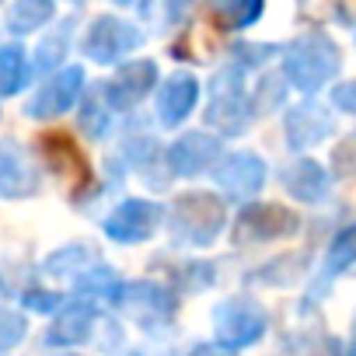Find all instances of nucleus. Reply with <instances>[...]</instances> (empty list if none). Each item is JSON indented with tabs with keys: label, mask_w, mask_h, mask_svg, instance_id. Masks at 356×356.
Returning a JSON list of instances; mask_svg holds the SVG:
<instances>
[{
	"label": "nucleus",
	"mask_w": 356,
	"mask_h": 356,
	"mask_svg": "<svg viewBox=\"0 0 356 356\" xmlns=\"http://www.w3.org/2000/svg\"><path fill=\"white\" fill-rule=\"evenodd\" d=\"M193 98H196V84L189 77H175L164 88V95H161V119L164 122H178V119L189 112Z\"/></svg>",
	"instance_id": "f257e3e1"
},
{
	"label": "nucleus",
	"mask_w": 356,
	"mask_h": 356,
	"mask_svg": "<svg viewBox=\"0 0 356 356\" xmlns=\"http://www.w3.org/2000/svg\"><path fill=\"white\" fill-rule=\"evenodd\" d=\"M193 356H224V353H213V349H200V353H193Z\"/></svg>",
	"instance_id": "f03ea898"
}]
</instances>
